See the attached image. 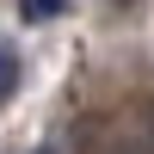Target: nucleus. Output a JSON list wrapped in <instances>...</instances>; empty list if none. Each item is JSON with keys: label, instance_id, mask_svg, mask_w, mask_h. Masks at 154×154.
Masks as SVG:
<instances>
[{"label": "nucleus", "instance_id": "4", "mask_svg": "<svg viewBox=\"0 0 154 154\" xmlns=\"http://www.w3.org/2000/svg\"><path fill=\"white\" fill-rule=\"evenodd\" d=\"M37 154H56V148H37Z\"/></svg>", "mask_w": 154, "mask_h": 154}, {"label": "nucleus", "instance_id": "3", "mask_svg": "<svg viewBox=\"0 0 154 154\" xmlns=\"http://www.w3.org/2000/svg\"><path fill=\"white\" fill-rule=\"evenodd\" d=\"M123 154H142V148H123Z\"/></svg>", "mask_w": 154, "mask_h": 154}, {"label": "nucleus", "instance_id": "1", "mask_svg": "<svg viewBox=\"0 0 154 154\" xmlns=\"http://www.w3.org/2000/svg\"><path fill=\"white\" fill-rule=\"evenodd\" d=\"M12 86H19V56L0 43V99H12Z\"/></svg>", "mask_w": 154, "mask_h": 154}, {"label": "nucleus", "instance_id": "2", "mask_svg": "<svg viewBox=\"0 0 154 154\" xmlns=\"http://www.w3.org/2000/svg\"><path fill=\"white\" fill-rule=\"evenodd\" d=\"M62 6V0H31V12H56Z\"/></svg>", "mask_w": 154, "mask_h": 154}]
</instances>
